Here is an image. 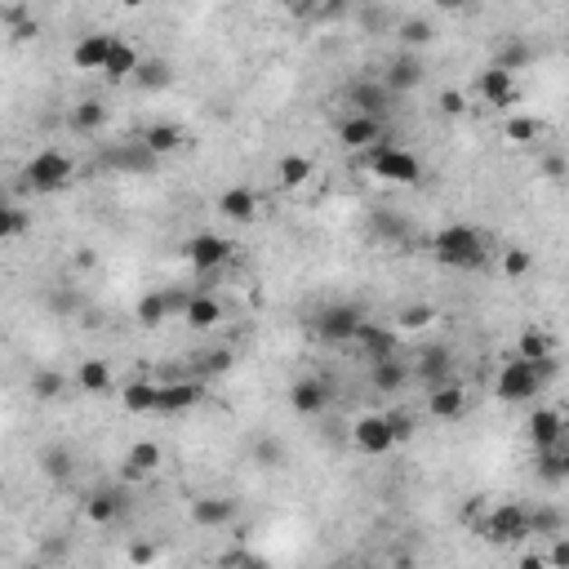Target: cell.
I'll list each match as a JSON object with an SVG mask.
<instances>
[{
  "label": "cell",
  "mask_w": 569,
  "mask_h": 569,
  "mask_svg": "<svg viewBox=\"0 0 569 569\" xmlns=\"http://www.w3.org/2000/svg\"><path fill=\"white\" fill-rule=\"evenodd\" d=\"M431 254H436V262L459 267V271H471V267H480V262L489 259L485 236H480L476 227H467V223H450V227H441L436 241H431Z\"/></svg>",
  "instance_id": "6da1fadb"
},
{
  "label": "cell",
  "mask_w": 569,
  "mask_h": 569,
  "mask_svg": "<svg viewBox=\"0 0 569 569\" xmlns=\"http://www.w3.org/2000/svg\"><path fill=\"white\" fill-rule=\"evenodd\" d=\"M369 169H374L383 183H396V187H418V183H422L418 156L396 147V143H374V147H369Z\"/></svg>",
  "instance_id": "7a4b0ae2"
},
{
  "label": "cell",
  "mask_w": 569,
  "mask_h": 569,
  "mask_svg": "<svg viewBox=\"0 0 569 569\" xmlns=\"http://www.w3.org/2000/svg\"><path fill=\"white\" fill-rule=\"evenodd\" d=\"M71 178H76V160L62 156V152H53V147L36 152L27 165H23V183H27L32 192H62Z\"/></svg>",
  "instance_id": "3957f363"
},
{
  "label": "cell",
  "mask_w": 569,
  "mask_h": 569,
  "mask_svg": "<svg viewBox=\"0 0 569 569\" xmlns=\"http://www.w3.org/2000/svg\"><path fill=\"white\" fill-rule=\"evenodd\" d=\"M547 383L538 378V369L529 361H503L498 365V374H494V392H498V401H507V405H525V401H534L538 392H543Z\"/></svg>",
  "instance_id": "277c9868"
},
{
  "label": "cell",
  "mask_w": 569,
  "mask_h": 569,
  "mask_svg": "<svg viewBox=\"0 0 569 569\" xmlns=\"http://www.w3.org/2000/svg\"><path fill=\"white\" fill-rule=\"evenodd\" d=\"M361 308H352V303H329V308L316 311V320H311V329L325 338V343H356V329H361Z\"/></svg>",
  "instance_id": "5b68a950"
},
{
  "label": "cell",
  "mask_w": 569,
  "mask_h": 569,
  "mask_svg": "<svg viewBox=\"0 0 569 569\" xmlns=\"http://www.w3.org/2000/svg\"><path fill=\"white\" fill-rule=\"evenodd\" d=\"M485 538L494 547H512V543H525L529 538V512L520 503H498L489 520H485Z\"/></svg>",
  "instance_id": "8992f818"
},
{
  "label": "cell",
  "mask_w": 569,
  "mask_h": 569,
  "mask_svg": "<svg viewBox=\"0 0 569 569\" xmlns=\"http://www.w3.org/2000/svg\"><path fill=\"white\" fill-rule=\"evenodd\" d=\"M232 241L227 236H218V232H201V236H192L187 245H183V259L192 262L196 271H213V267H223V262L232 259Z\"/></svg>",
  "instance_id": "52a82bcc"
},
{
  "label": "cell",
  "mask_w": 569,
  "mask_h": 569,
  "mask_svg": "<svg viewBox=\"0 0 569 569\" xmlns=\"http://www.w3.org/2000/svg\"><path fill=\"white\" fill-rule=\"evenodd\" d=\"M352 441H356V450H361V454H369V459H383V454H392V450H396V441H392V431H387V418H383V414L356 418V427H352Z\"/></svg>",
  "instance_id": "ba28073f"
},
{
  "label": "cell",
  "mask_w": 569,
  "mask_h": 569,
  "mask_svg": "<svg viewBox=\"0 0 569 569\" xmlns=\"http://www.w3.org/2000/svg\"><path fill=\"white\" fill-rule=\"evenodd\" d=\"M427 414L436 418V422H459V418L467 414L463 383H441V387H431V392H427Z\"/></svg>",
  "instance_id": "9c48e42d"
},
{
  "label": "cell",
  "mask_w": 569,
  "mask_h": 569,
  "mask_svg": "<svg viewBox=\"0 0 569 569\" xmlns=\"http://www.w3.org/2000/svg\"><path fill=\"white\" fill-rule=\"evenodd\" d=\"M525 431H529V441H534L538 454H543V450H556V445L565 441V414H561V410H534L529 422H525Z\"/></svg>",
  "instance_id": "30bf717a"
},
{
  "label": "cell",
  "mask_w": 569,
  "mask_h": 569,
  "mask_svg": "<svg viewBox=\"0 0 569 569\" xmlns=\"http://www.w3.org/2000/svg\"><path fill=\"white\" fill-rule=\"evenodd\" d=\"M325 405H329V383L325 378H299L289 387V410L294 414L316 418V414H325Z\"/></svg>",
  "instance_id": "8fae6325"
},
{
  "label": "cell",
  "mask_w": 569,
  "mask_h": 569,
  "mask_svg": "<svg viewBox=\"0 0 569 569\" xmlns=\"http://www.w3.org/2000/svg\"><path fill=\"white\" fill-rule=\"evenodd\" d=\"M236 517H241L236 498H223V494H205V498L192 503V520H196L201 529H223V525H232Z\"/></svg>",
  "instance_id": "7c38bea8"
},
{
  "label": "cell",
  "mask_w": 569,
  "mask_h": 569,
  "mask_svg": "<svg viewBox=\"0 0 569 569\" xmlns=\"http://www.w3.org/2000/svg\"><path fill=\"white\" fill-rule=\"evenodd\" d=\"M338 143L347 152H369L374 143H383V120H374V116H347L343 129H338Z\"/></svg>",
  "instance_id": "4fadbf2b"
},
{
  "label": "cell",
  "mask_w": 569,
  "mask_h": 569,
  "mask_svg": "<svg viewBox=\"0 0 569 569\" xmlns=\"http://www.w3.org/2000/svg\"><path fill=\"white\" fill-rule=\"evenodd\" d=\"M111 41H116V36H107V32H90V36H81V41L71 45V67H76V71H103Z\"/></svg>",
  "instance_id": "5bb4252c"
},
{
  "label": "cell",
  "mask_w": 569,
  "mask_h": 569,
  "mask_svg": "<svg viewBox=\"0 0 569 569\" xmlns=\"http://www.w3.org/2000/svg\"><path fill=\"white\" fill-rule=\"evenodd\" d=\"M422 58H414V53H401V58H392L387 62V76H383V90L387 94H405V90H414L418 81H422Z\"/></svg>",
  "instance_id": "9a60e30c"
},
{
  "label": "cell",
  "mask_w": 569,
  "mask_h": 569,
  "mask_svg": "<svg viewBox=\"0 0 569 569\" xmlns=\"http://www.w3.org/2000/svg\"><path fill=\"white\" fill-rule=\"evenodd\" d=\"M347 99H352V107H356L352 116H374V120L392 107V94L383 90V81H356V85L347 90Z\"/></svg>",
  "instance_id": "2e32d148"
},
{
  "label": "cell",
  "mask_w": 569,
  "mask_h": 569,
  "mask_svg": "<svg viewBox=\"0 0 569 569\" xmlns=\"http://www.w3.org/2000/svg\"><path fill=\"white\" fill-rule=\"evenodd\" d=\"M205 396V387L201 383H160V401H156V410L160 414H183V410H192L196 401Z\"/></svg>",
  "instance_id": "e0dca14e"
},
{
  "label": "cell",
  "mask_w": 569,
  "mask_h": 569,
  "mask_svg": "<svg viewBox=\"0 0 569 569\" xmlns=\"http://www.w3.org/2000/svg\"><path fill=\"white\" fill-rule=\"evenodd\" d=\"M476 90H480V99H485L489 107H512L517 103V76H507V71H498V67L480 71Z\"/></svg>",
  "instance_id": "ac0fdd59"
},
{
  "label": "cell",
  "mask_w": 569,
  "mask_h": 569,
  "mask_svg": "<svg viewBox=\"0 0 569 569\" xmlns=\"http://www.w3.org/2000/svg\"><path fill=\"white\" fill-rule=\"evenodd\" d=\"M356 347H361L369 361H387V356H396V334L383 329V325H374V320H361V329H356Z\"/></svg>",
  "instance_id": "d6986e66"
},
{
  "label": "cell",
  "mask_w": 569,
  "mask_h": 569,
  "mask_svg": "<svg viewBox=\"0 0 569 569\" xmlns=\"http://www.w3.org/2000/svg\"><path fill=\"white\" fill-rule=\"evenodd\" d=\"M218 213H223L227 223H254V218H259V196H254L250 187H227V192L218 196Z\"/></svg>",
  "instance_id": "ffe728a7"
},
{
  "label": "cell",
  "mask_w": 569,
  "mask_h": 569,
  "mask_svg": "<svg viewBox=\"0 0 569 569\" xmlns=\"http://www.w3.org/2000/svg\"><path fill=\"white\" fill-rule=\"evenodd\" d=\"M138 62H143V53L134 50L129 41H111V50H107V62H103V76L107 81H129L134 71H138Z\"/></svg>",
  "instance_id": "44dd1931"
},
{
  "label": "cell",
  "mask_w": 569,
  "mask_h": 569,
  "mask_svg": "<svg viewBox=\"0 0 569 569\" xmlns=\"http://www.w3.org/2000/svg\"><path fill=\"white\" fill-rule=\"evenodd\" d=\"M156 401H160V383H152V378H134L120 387V405L129 414H156Z\"/></svg>",
  "instance_id": "7402d4cb"
},
{
  "label": "cell",
  "mask_w": 569,
  "mask_h": 569,
  "mask_svg": "<svg viewBox=\"0 0 569 569\" xmlns=\"http://www.w3.org/2000/svg\"><path fill=\"white\" fill-rule=\"evenodd\" d=\"M138 147L152 156V160L156 156H174L183 147V129H178V125H147L143 138H138Z\"/></svg>",
  "instance_id": "603a6c76"
},
{
  "label": "cell",
  "mask_w": 569,
  "mask_h": 569,
  "mask_svg": "<svg viewBox=\"0 0 569 569\" xmlns=\"http://www.w3.org/2000/svg\"><path fill=\"white\" fill-rule=\"evenodd\" d=\"M160 445L156 441H138V445H129V454H125V480H143V476H152L156 467H160Z\"/></svg>",
  "instance_id": "cb8c5ba5"
},
{
  "label": "cell",
  "mask_w": 569,
  "mask_h": 569,
  "mask_svg": "<svg viewBox=\"0 0 569 569\" xmlns=\"http://www.w3.org/2000/svg\"><path fill=\"white\" fill-rule=\"evenodd\" d=\"M183 320H187L192 329H213V325L223 320V303H218L213 294H192L187 308H183Z\"/></svg>",
  "instance_id": "d4e9b609"
},
{
  "label": "cell",
  "mask_w": 569,
  "mask_h": 569,
  "mask_svg": "<svg viewBox=\"0 0 569 569\" xmlns=\"http://www.w3.org/2000/svg\"><path fill=\"white\" fill-rule=\"evenodd\" d=\"M450 365H454L450 347H427V352L418 356V374H422L427 392H431V387H441V383H450Z\"/></svg>",
  "instance_id": "484cf974"
},
{
  "label": "cell",
  "mask_w": 569,
  "mask_h": 569,
  "mask_svg": "<svg viewBox=\"0 0 569 569\" xmlns=\"http://www.w3.org/2000/svg\"><path fill=\"white\" fill-rule=\"evenodd\" d=\"M76 387L90 392V396H107V392H111V365L99 361V356L81 361V369H76Z\"/></svg>",
  "instance_id": "4316f807"
},
{
  "label": "cell",
  "mask_w": 569,
  "mask_h": 569,
  "mask_svg": "<svg viewBox=\"0 0 569 569\" xmlns=\"http://www.w3.org/2000/svg\"><path fill=\"white\" fill-rule=\"evenodd\" d=\"M125 512V503H120V494L116 489H99V494H90L85 498V517L94 520V525H116Z\"/></svg>",
  "instance_id": "83f0119b"
},
{
  "label": "cell",
  "mask_w": 569,
  "mask_h": 569,
  "mask_svg": "<svg viewBox=\"0 0 569 569\" xmlns=\"http://www.w3.org/2000/svg\"><path fill=\"white\" fill-rule=\"evenodd\" d=\"M107 125V103L103 99H81L71 107V129L76 134H99Z\"/></svg>",
  "instance_id": "f1b7e54d"
},
{
  "label": "cell",
  "mask_w": 569,
  "mask_h": 569,
  "mask_svg": "<svg viewBox=\"0 0 569 569\" xmlns=\"http://www.w3.org/2000/svg\"><path fill=\"white\" fill-rule=\"evenodd\" d=\"M316 174V165H311V156H299V152H289V156H280V165H276V178H280V187H308V178Z\"/></svg>",
  "instance_id": "f546056e"
},
{
  "label": "cell",
  "mask_w": 569,
  "mask_h": 569,
  "mask_svg": "<svg viewBox=\"0 0 569 569\" xmlns=\"http://www.w3.org/2000/svg\"><path fill=\"white\" fill-rule=\"evenodd\" d=\"M552 356V338L543 334V329H520V338H517V361H529V365H538V361H547Z\"/></svg>",
  "instance_id": "4dcf8cb0"
},
{
  "label": "cell",
  "mask_w": 569,
  "mask_h": 569,
  "mask_svg": "<svg viewBox=\"0 0 569 569\" xmlns=\"http://www.w3.org/2000/svg\"><path fill=\"white\" fill-rule=\"evenodd\" d=\"M134 316H138V325H143V329H160V325L169 320L165 294H160V289H156V294H143V299L134 303Z\"/></svg>",
  "instance_id": "1f68e13d"
},
{
  "label": "cell",
  "mask_w": 569,
  "mask_h": 569,
  "mask_svg": "<svg viewBox=\"0 0 569 569\" xmlns=\"http://www.w3.org/2000/svg\"><path fill=\"white\" fill-rule=\"evenodd\" d=\"M405 378H410V369L396 361V356L374 361V387H378V392H401V387H405Z\"/></svg>",
  "instance_id": "d6a6232c"
},
{
  "label": "cell",
  "mask_w": 569,
  "mask_h": 569,
  "mask_svg": "<svg viewBox=\"0 0 569 569\" xmlns=\"http://www.w3.org/2000/svg\"><path fill=\"white\" fill-rule=\"evenodd\" d=\"M134 81H138L143 90H165V85L174 81V71H169V62H160V58H143L138 71H134Z\"/></svg>",
  "instance_id": "836d02e7"
},
{
  "label": "cell",
  "mask_w": 569,
  "mask_h": 569,
  "mask_svg": "<svg viewBox=\"0 0 569 569\" xmlns=\"http://www.w3.org/2000/svg\"><path fill=\"white\" fill-rule=\"evenodd\" d=\"M32 392H36V401H58V396L67 392V374H58V369H36V374H32Z\"/></svg>",
  "instance_id": "e575fe53"
},
{
  "label": "cell",
  "mask_w": 569,
  "mask_h": 569,
  "mask_svg": "<svg viewBox=\"0 0 569 569\" xmlns=\"http://www.w3.org/2000/svg\"><path fill=\"white\" fill-rule=\"evenodd\" d=\"M538 476H543V480H552V485H565L569 459H565V450H561V445H556V450H543V454H538Z\"/></svg>",
  "instance_id": "d590c367"
},
{
  "label": "cell",
  "mask_w": 569,
  "mask_h": 569,
  "mask_svg": "<svg viewBox=\"0 0 569 569\" xmlns=\"http://www.w3.org/2000/svg\"><path fill=\"white\" fill-rule=\"evenodd\" d=\"M27 227H32V213H23L18 205H0V241H18L27 236Z\"/></svg>",
  "instance_id": "8d00e7d4"
},
{
  "label": "cell",
  "mask_w": 569,
  "mask_h": 569,
  "mask_svg": "<svg viewBox=\"0 0 569 569\" xmlns=\"http://www.w3.org/2000/svg\"><path fill=\"white\" fill-rule=\"evenodd\" d=\"M503 134H507V143H534L543 134V120L538 116H507Z\"/></svg>",
  "instance_id": "74e56055"
},
{
  "label": "cell",
  "mask_w": 569,
  "mask_h": 569,
  "mask_svg": "<svg viewBox=\"0 0 569 569\" xmlns=\"http://www.w3.org/2000/svg\"><path fill=\"white\" fill-rule=\"evenodd\" d=\"M498 267H503V276L520 280V276H529V271H534V254H529V250H520V245H507V250H503V259H498Z\"/></svg>",
  "instance_id": "f35d334b"
},
{
  "label": "cell",
  "mask_w": 569,
  "mask_h": 569,
  "mask_svg": "<svg viewBox=\"0 0 569 569\" xmlns=\"http://www.w3.org/2000/svg\"><path fill=\"white\" fill-rule=\"evenodd\" d=\"M529 534H565V517L556 512V507H538V512H529Z\"/></svg>",
  "instance_id": "ab89813d"
},
{
  "label": "cell",
  "mask_w": 569,
  "mask_h": 569,
  "mask_svg": "<svg viewBox=\"0 0 569 569\" xmlns=\"http://www.w3.org/2000/svg\"><path fill=\"white\" fill-rule=\"evenodd\" d=\"M525 62H534V50H529L525 41H512L507 50L498 53V62H494V67H498V71H507V76H517Z\"/></svg>",
  "instance_id": "60d3db41"
},
{
  "label": "cell",
  "mask_w": 569,
  "mask_h": 569,
  "mask_svg": "<svg viewBox=\"0 0 569 569\" xmlns=\"http://www.w3.org/2000/svg\"><path fill=\"white\" fill-rule=\"evenodd\" d=\"M41 467H45V476H53V480L71 476V450H67V445H50V450L41 454Z\"/></svg>",
  "instance_id": "b9f144b4"
},
{
  "label": "cell",
  "mask_w": 569,
  "mask_h": 569,
  "mask_svg": "<svg viewBox=\"0 0 569 569\" xmlns=\"http://www.w3.org/2000/svg\"><path fill=\"white\" fill-rule=\"evenodd\" d=\"M401 41H405V45H431L436 32H431L427 18H405V23H401Z\"/></svg>",
  "instance_id": "7bdbcfd3"
},
{
  "label": "cell",
  "mask_w": 569,
  "mask_h": 569,
  "mask_svg": "<svg viewBox=\"0 0 569 569\" xmlns=\"http://www.w3.org/2000/svg\"><path fill=\"white\" fill-rule=\"evenodd\" d=\"M107 165H120V169H147V165H152V156L134 143V147H120V152H111V156H107Z\"/></svg>",
  "instance_id": "ee69618b"
},
{
  "label": "cell",
  "mask_w": 569,
  "mask_h": 569,
  "mask_svg": "<svg viewBox=\"0 0 569 569\" xmlns=\"http://www.w3.org/2000/svg\"><path fill=\"white\" fill-rule=\"evenodd\" d=\"M383 418H387V431H392V441H396V445L414 436V414H405V410H387Z\"/></svg>",
  "instance_id": "f6af8a7d"
},
{
  "label": "cell",
  "mask_w": 569,
  "mask_h": 569,
  "mask_svg": "<svg viewBox=\"0 0 569 569\" xmlns=\"http://www.w3.org/2000/svg\"><path fill=\"white\" fill-rule=\"evenodd\" d=\"M254 459H259L262 467H280L285 463V445H280L276 436H262L259 445H254Z\"/></svg>",
  "instance_id": "bcb514c9"
},
{
  "label": "cell",
  "mask_w": 569,
  "mask_h": 569,
  "mask_svg": "<svg viewBox=\"0 0 569 569\" xmlns=\"http://www.w3.org/2000/svg\"><path fill=\"white\" fill-rule=\"evenodd\" d=\"M431 320H436V308H427V303H414V308L401 311V325H405V329H427Z\"/></svg>",
  "instance_id": "7dc6e473"
},
{
  "label": "cell",
  "mask_w": 569,
  "mask_h": 569,
  "mask_svg": "<svg viewBox=\"0 0 569 569\" xmlns=\"http://www.w3.org/2000/svg\"><path fill=\"white\" fill-rule=\"evenodd\" d=\"M543 561H547V569H569V534H556V538H552V552H547Z\"/></svg>",
  "instance_id": "c3c4849f"
},
{
  "label": "cell",
  "mask_w": 569,
  "mask_h": 569,
  "mask_svg": "<svg viewBox=\"0 0 569 569\" xmlns=\"http://www.w3.org/2000/svg\"><path fill=\"white\" fill-rule=\"evenodd\" d=\"M129 565H156V543H143V538H138V543H129Z\"/></svg>",
  "instance_id": "681fc988"
},
{
  "label": "cell",
  "mask_w": 569,
  "mask_h": 569,
  "mask_svg": "<svg viewBox=\"0 0 569 569\" xmlns=\"http://www.w3.org/2000/svg\"><path fill=\"white\" fill-rule=\"evenodd\" d=\"M205 374H223V369H232V352L227 347H218V352H205Z\"/></svg>",
  "instance_id": "f907efd6"
},
{
  "label": "cell",
  "mask_w": 569,
  "mask_h": 569,
  "mask_svg": "<svg viewBox=\"0 0 569 569\" xmlns=\"http://www.w3.org/2000/svg\"><path fill=\"white\" fill-rule=\"evenodd\" d=\"M463 107H467V99L459 90H445V94H441V111H445V116H463Z\"/></svg>",
  "instance_id": "816d5d0a"
},
{
  "label": "cell",
  "mask_w": 569,
  "mask_h": 569,
  "mask_svg": "<svg viewBox=\"0 0 569 569\" xmlns=\"http://www.w3.org/2000/svg\"><path fill=\"white\" fill-rule=\"evenodd\" d=\"M0 18H5L9 27H23V23L32 18V9H27V5H5V9H0Z\"/></svg>",
  "instance_id": "f5cc1de1"
},
{
  "label": "cell",
  "mask_w": 569,
  "mask_h": 569,
  "mask_svg": "<svg viewBox=\"0 0 569 569\" xmlns=\"http://www.w3.org/2000/svg\"><path fill=\"white\" fill-rule=\"evenodd\" d=\"M236 569H271V561L259 552H245V556H236Z\"/></svg>",
  "instance_id": "db71d44e"
},
{
  "label": "cell",
  "mask_w": 569,
  "mask_h": 569,
  "mask_svg": "<svg viewBox=\"0 0 569 569\" xmlns=\"http://www.w3.org/2000/svg\"><path fill=\"white\" fill-rule=\"evenodd\" d=\"M36 36H41V23H36V18H27L23 27H14V41H36Z\"/></svg>",
  "instance_id": "11a10c76"
},
{
  "label": "cell",
  "mask_w": 569,
  "mask_h": 569,
  "mask_svg": "<svg viewBox=\"0 0 569 569\" xmlns=\"http://www.w3.org/2000/svg\"><path fill=\"white\" fill-rule=\"evenodd\" d=\"M543 169H547V178H561V174H565V160H561V156H547Z\"/></svg>",
  "instance_id": "9f6ffc18"
},
{
  "label": "cell",
  "mask_w": 569,
  "mask_h": 569,
  "mask_svg": "<svg viewBox=\"0 0 569 569\" xmlns=\"http://www.w3.org/2000/svg\"><path fill=\"white\" fill-rule=\"evenodd\" d=\"M517 569H547V561H543L538 552H525V556H520V565H517Z\"/></svg>",
  "instance_id": "6f0895ef"
},
{
  "label": "cell",
  "mask_w": 569,
  "mask_h": 569,
  "mask_svg": "<svg viewBox=\"0 0 569 569\" xmlns=\"http://www.w3.org/2000/svg\"><path fill=\"white\" fill-rule=\"evenodd\" d=\"M32 569H50V565H32Z\"/></svg>",
  "instance_id": "680465c9"
}]
</instances>
